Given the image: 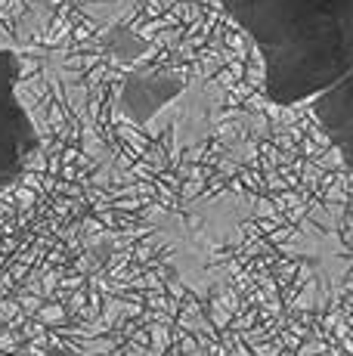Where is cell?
Masks as SVG:
<instances>
[{"instance_id": "1", "label": "cell", "mask_w": 353, "mask_h": 356, "mask_svg": "<svg viewBox=\"0 0 353 356\" xmlns=\"http://www.w3.org/2000/svg\"><path fill=\"white\" fill-rule=\"evenodd\" d=\"M263 59L273 106L313 102L353 72V0H217Z\"/></svg>"}, {"instance_id": "2", "label": "cell", "mask_w": 353, "mask_h": 356, "mask_svg": "<svg viewBox=\"0 0 353 356\" xmlns=\"http://www.w3.org/2000/svg\"><path fill=\"white\" fill-rule=\"evenodd\" d=\"M251 214V202L242 195H217L199 198L183 208L165 211L152 217L155 238L165 248L167 260L176 270V276L192 291L208 294L217 282L220 254L227 245H233L236 232Z\"/></svg>"}, {"instance_id": "3", "label": "cell", "mask_w": 353, "mask_h": 356, "mask_svg": "<svg viewBox=\"0 0 353 356\" xmlns=\"http://www.w3.org/2000/svg\"><path fill=\"white\" fill-rule=\"evenodd\" d=\"M341 208L344 204L338 198L316 204L313 211H307V217L288 242L291 254L301 257V264L313 273L316 304H325L347 273V254L341 245Z\"/></svg>"}, {"instance_id": "4", "label": "cell", "mask_w": 353, "mask_h": 356, "mask_svg": "<svg viewBox=\"0 0 353 356\" xmlns=\"http://www.w3.org/2000/svg\"><path fill=\"white\" fill-rule=\"evenodd\" d=\"M40 149V130L19 99V59L0 50V186H13Z\"/></svg>"}, {"instance_id": "5", "label": "cell", "mask_w": 353, "mask_h": 356, "mask_svg": "<svg viewBox=\"0 0 353 356\" xmlns=\"http://www.w3.org/2000/svg\"><path fill=\"white\" fill-rule=\"evenodd\" d=\"M313 115L329 143L338 149L344 168L353 174V72L313 99Z\"/></svg>"}]
</instances>
